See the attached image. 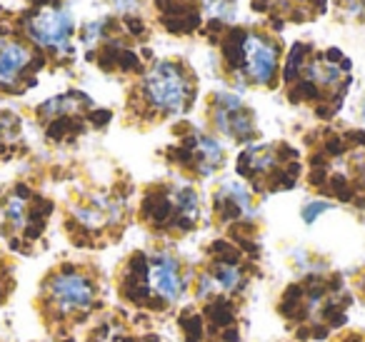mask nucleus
Masks as SVG:
<instances>
[{
    "mask_svg": "<svg viewBox=\"0 0 365 342\" xmlns=\"http://www.w3.org/2000/svg\"><path fill=\"white\" fill-rule=\"evenodd\" d=\"M193 287V265L173 242H153L128 252L113 272V290L125 310L160 320L185 305Z\"/></svg>",
    "mask_w": 365,
    "mask_h": 342,
    "instance_id": "obj_1",
    "label": "nucleus"
},
{
    "mask_svg": "<svg viewBox=\"0 0 365 342\" xmlns=\"http://www.w3.org/2000/svg\"><path fill=\"white\" fill-rule=\"evenodd\" d=\"M353 305L345 272L315 267L280 290L275 315L293 342H330L348 327Z\"/></svg>",
    "mask_w": 365,
    "mask_h": 342,
    "instance_id": "obj_2",
    "label": "nucleus"
},
{
    "mask_svg": "<svg viewBox=\"0 0 365 342\" xmlns=\"http://www.w3.org/2000/svg\"><path fill=\"white\" fill-rule=\"evenodd\" d=\"M108 277L101 267L86 262H63L41 282L38 307L56 332L66 335L73 327L93 322L108 310Z\"/></svg>",
    "mask_w": 365,
    "mask_h": 342,
    "instance_id": "obj_3",
    "label": "nucleus"
},
{
    "mask_svg": "<svg viewBox=\"0 0 365 342\" xmlns=\"http://www.w3.org/2000/svg\"><path fill=\"white\" fill-rule=\"evenodd\" d=\"M263 277L260 242L245 245L220 237L203 247V255L193 265V287L188 300H225L248 307L250 292Z\"/></svg>",
    "mask_w": 365,
    "mask_h": 342,
    "instance_id": "obj_4",
    "label": "nucleus"
},
{
    "mask_svg": "<svg viewBox=\"0 0 365 342\" xmlns=\"http://www.w3.org/2000/svg\"><path fill=\"white\" fill-rule=\"evenodd\" d=\"M310 182L323 195L365 207V135L328 138L313 157Z\"/></svg>",
    "mask_w": 365,
    "mask_h": 342,
    "instance_id": "obj_5",
    "label": "nucleus"
},
{
    "mask_svg": "<svg viewBox=\"0 0 365 342\" xmlns=\"http://www.w3.org/2000/svg\"><path fill=\"white\" fill-rule=\"evenodd\" d=\"M138 220L150 235L182 240L200 225V197L190 185H158L145 192Z\"/></svg>",
    "mask_w": 365,
    "mask_h": 342,
    "instance_id": "obj_6",
    "label": "nucleus"
},
{
    "mask_svg": "<svg viewBox=\"0 0 365 342\" xmlns=\"http://www.w3.org/2000/svg\"><path fill=\"white\" fill-rule=\"evenodd\" d=\"M195 98V81L180 63L160 61L143 76L135 90V108L140 118H163L188 113Z\"/></svg>",
    "mask_w": 365,
    "mask_h": 342,
    "instance_id": "obj_7",
    "label": "nucleus"
},
{
    "mask_svg": "<svg viewBox=\"0 0 365 342\" xmlns=\"http://www.w3.org/2000/svg\"><path fill=\"white\" fill-rule=\"evenodd\" d=\"M173 317L180 342H245L248 317L243 305L225 300H188Z\"/></svg>",
    "mask_w": 365,
    "mask_h": 342,
    "instance_id": "obj_8",
    "label": "nucleus"
},
{
    "mask_svg": "<svg viewBox=\"0 0 365 342\" xmlns=\"http://www.w3.org/2000/svg\"><path fill=\"white\" fill-rule=\"evenodd\" d=\"M238 172L253 182L255 192H273L293 187L298 180V155L283 142L273 145H253L238 157Z\"/></svg>",
    "mask_w": 365,
    "mask_h": 342,
    "instance_id": "obj_9",
    "label": "nucleus"
},
{
    "mask_svg": "<svg viewBox=\"0 0 365 342\" xmlns=\"http://www.w3.org/2000/svg\"><path fill=\"white\" fill-rule=\"evenodd\" d=\"M348 71L350 68L335 56H295L285 78L290 76V81H298V93L303 98H318V100L328 103L330 115V110H338L340 93L345 90V86L350 81Z\"/></svg>",
    "mask_w": 365,
    "mask_h": 342,
    "instance_id": "obj_10",
    "label": "nucleus"
},
{
    "mask_svg": "<svg viewBox=\"0 0 365 342\" xmlns=\"http://www.w3.org/2000/svg\"><path fill=\"white\" fill-rule=\"evenodd\" d=\"M86 342H170L155 327V320L123 305L108 307L86 330Z\"/></svg>",
    "mask_w": 365,
    "mask_h": 342,
    "instance_id": "obj_11",
    "label": "nucleus"
},
{
    "mask_svg": "<svg viewBox=\"0 0 365 342\" xmlns=\"http://www.w3.org/2000/svg\"><path fill=\"white\" fill-rule=\"evenodd\" d=\"M213 220L218 227H225L228 240L258 245V235L250 232L255 220V200L253 190L240 182H223L213 197Z\"/></svg>",
    "mask_w": 365,
    "mask_h": 342,
    "instance_id": "obj_12",
    "label": "nucleus"
},
{
    "mask_svg": "<svg viewBox=\"0 0 365 342\" xmlns=\"http://www.w3.org/2000/svg\"><path fill=\"white\" fill-rule=\"evenodd\" d=\"M173 162H178L182 172H190L195 177H210L225 165V150L213 135L190 130L182 145L170 150Z\"/></svg>",
    "mask_w": 365,
    "mask_h": 342,
    "instance_id": "obj_13",
    "label": "nucleus"
},
{
    "mask_svg": "<svg viewBox=\"0 0 365 342\" xmlns=\"http://www.w3.org/2000/svg\"><path fill=\"white\" fill-rule=\"evenodd\" d=\"M210 118L215 130L233 142H250L258 138L253 110L233 93H215L210 100Z\"/></svg>",
    "mask_w": 365,
    "mask_h": 342,
    "instance_id": "obj_14",
    "label": "nucleus"
},
{
    "mask_svg": "<svg viewBox=\"0 0 365 342\" xmlns=\"http://www.w3.org/2000/svg\"><path fill=\"white\" fill-rule=\"evenodd\" d=\"M278 48L255 33H248L240 43V73L245 83L270 88L278 78Z\"/></svg>",
    "mask_w": 365,
    "mask_h": 342,
    "instance_id": "obj_15",
    "label": "nucleus"
},
{
    "mask_svg": "<svg viewBox=\"0 0 365 342\" xmlns=\"http://www.w3.org/2000/svg\"><path fill=\"white\" fill-rule=\"evenodd\" d=\"M28 33L41 48L48 51L66 53L68 43L73 36V18L66 11H58V8H46L36 18H31L28 23Z\"/></svg>",
    "mask_w": 365,
    "mask_h": 342,
    "instance_id": "obj_16",
    "label": "nucleus"
},
{
    "mask_svg": "<svg viewBox=\"0 0 365 342\" xmlns=\"http://www.w3.org/2000/svg\"><path fill=\"white\" fill-rule=\"evenodd\" d=\"M33 61V53L21 43H6L0 48V88H11L21 81Z\"/></svg>",
    "mask_w": 365,
    "mask_h": 342,
    "instance_id": "obj_17",
    "label": "nucleus"
},
{
    "mask_svg": "<svg viewBox=\"0 0 365 342\" xmlns=\"http://www.w3.org/2000/svg\"><path fill=\"white\" fill-rule=\"evenodd\" d=\"M6 217L11 222L13 230H31V207H28V192L23 190H16L6 202Z\"/></svg>",
    "mask_w": 365,
    "mask_h": 342,
    "instance_id": "obj_18",
    "label": "nucleus"
},
{
    "mask_svg": "<svg viewBox=\"0 0 365 342\" xmlns=\"http://www.w3.org/2000/svg\"><path fill=\"white\" fill-rule=\"evenodd\" d=\"M345 280H348L350 290H353L355 302L365 305V262H363V265L355 267V270L345 272Z\"/></svg>",
    "mask_w": 365,
    "mask_h": 342,
    "instance_id": "obj_19",
    "label": "nucleus"
},
{
    "mask_svg": "<svg viewBox=\"0 0 365 342\" xmlns=\"http://www.w3.org/2000/svg\"><path fill=\"white\" fill-rule=\"evenodd\" d=\"M328 210H333V205H330L328 200H313V202H308V205L303 207V220L308 222V225H313V222Z\"/></svg>",
    "mask_w": 365,
    "mask_h": 342,
    "instance_id": "obj_20",
    "label": "nucleus"
},
{
    "mask_svg": "<svg viewBox=\"0 0 365 342\" xmlns=\"http://www.w3.org/2000/svg\"><path fill=\"white\" fill-rule=\"evenodd\" d=\"M330 342H365V330H350V327H345Z\"/></svg>",
    "mask_w": 365,
    "mask_h": 342,
    "instance_id": "obj_21",
    "label": "nucleus"
},
{
    "mask_svg": "<svg viewBox=\"0 0 365 342\" xmlns=\"http://www.w3.org/2000/svg\"><path fill=\"white\" fill-rule=\"evenodd\" d=\"M360 118H363V123H365V98H363V103H360Z\"/></svg>",
    "mask_w": 365,
    "mask_h": 342,
    "instance_id": "obj_22",
    "label": "nucleus"
},
{
    "mask_svg": "<svg viewBox=\"0 0 365 342\" xmlns=\"http://www.w3.org/2000/svg\"><path fill=\"white\" fill-rule=\"evenodd\" d=\"M58 342H76L73 337H63V340H58Z\"/></svg>",
    "mask_w": 365,
    "mask_h": 342,
    "instance_id": "obj_23",
    "label": "nucleus"
},
{
    "mask_svg": "<svg viewBox=\"0 0 365 342\" xmlns=\"http://www.w3.org/2000/svg\"><path fill=\"white\" fill-rule=\"evenodd\" d=\"M290 342H293V340H290Z\"/></svg>",
    "mask_w": 365,
    "mask_h": 342,
    "instance_id": "obj_24",
    "label": "nucleus"
}]
</instances>
